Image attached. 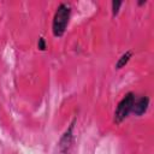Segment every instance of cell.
<instances>
[{"mask_svg": "<svg viewBox=\"0 0 154 154\" xmlns=\"http://www.w3.org/2000/svg\"><path fill=\"white\" fill-rule=\"evenodd\" d=\"M71 17V6L66 2L59 4L52 20V32L54 37H61L67 28Z\"/></svg>", "mask_w": 154, "mask_h": 154, "instance_id": "obj_1", "label": "cell"}, {"mask_svg": "<svg viewBox=\"0 0 154 154\" xmlns=\"http://www.w3.org/2000/svg\"><path fill=\"white\" fill-rule=\"evenodd\" d=\"M135 94L132 91H129L126 93L122 99L120 101L117 103V107L114 109V114H113V122L116 124H120L123 123L128 117L129 114L131 113L132 111V106H134V101H135Z\"/></svg>", "mask_w": 154, "mask_h": 154, "instance_id": "obj_2", "label": "cell"}, {"mask_svg": "<svg viewBox=\"0 0 154 154\" xmlns=\"http://www.w3.org/2000/svg\"><path fill=\"white\" fill-rule=\"evenodd\" d=\"M76 119L72 120V123L69 125V128L64 131L60 140L57 142L54 150L52 154H70L72 143H73V128H75Z\"/></svg>", "mask_w": 154, "mask_h": 154, "instance_id": "obj_3", "label": "cell"}, {"mask_svg": "<svg viewBox=\"0 0 154 154\" xmlns=\"http://www.w3.org/2000/svg\"><path fill=\"white\" fill-rule=\"evenodd\" d=\"M148 107H149V97L148 96L142 95L140 97H135L131 113H134L136 117H141L147 112Z\"/></svg>", "mask_w": 154, "mask_h": 154, "instance_id": "obj_4", "label": "cell"}, {"mask_svg": "<svg viewBox=\"0 0 154 154\" xmlns=\"http://www.w3.org/2000/svg\"><path fill=\"white\" fill-rule=\"evenodd\" d=\"M131 57H132V52L131 51H126L125 53H123L122 55H120V58L117 60V63H116V69L117 70H120V69H123L129 61H130V59H131Z\"/></svg>", "mask_w": 154, "mask_h": 154, "instance_id": "obj_5", "label": "cell"}, {"mask_svg": "<svg viewBox=\"0 0 154 154\" xmlns=\"http://www.w3.org/2000/svg\"><path fill=\"white\" fill-rule=\"evenodd\" d=\"M122 5H123L122 1H112L111 7H112V16H113V17H116V16L119 13V8H120Z\"/></svg>", "mask_w": 154, "mask_h": 154, "instance_id": "obj_6", "label": "cell"}, {"mask_svg": "<svg viewBox=\"0 0 154 154\" xmlns=\"http://www.w3.org/2000/svg\"><path fill=\"white\" fill-rule=\"evenodd\" d=\"M37 48H38L40 51H46L47 46H46V41H45L43 37H40V38H38V41H37Z\"/></svg>", "mask_w": 154, "mask_h": 154, "instance_id": "obj_7", "label": "cell"}, {"mask_svg": "<svg viewBox=\"0 0 154 154\" xmlns=\"http://www.w3.org/2000/svg\"><path fill=\"white\" fill-rule=\"evenodd\" d=\"M146 2H147V1H140V2H138V5H140V6H141V5H144V4H146Z\"/></svg>", "mask_w": 154, "mask_h": 154, "instance_id": "obj_8", "label": "cell"}]
</instances>
